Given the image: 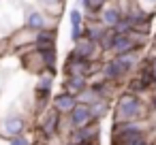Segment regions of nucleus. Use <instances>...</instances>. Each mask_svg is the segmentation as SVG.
<instances>
[{
    "mask_svg": "<svg viewBox=\"0 0 156 145\" xmlns=\"http://www.w3.org/2000/svg\"><path fill=\"white\" fill-rule=\"evenodd\" d=\"M147 115V105L143 98L135 92H122L115 100V111H113V122H130V119H145Z\"/></svg>",
    "mask_w": 156,
    "mask_h": 145,
    "instance_id": "nucleus-1",
    "label": "nucleus"
},
{
    "mask_svg": "<svg viewBox=\"0 0 156 145\" xmlns=\"http://www.w3.org/2000/svg\"><path fill=\"white\" fill-rule=\"evenodd\" d=\"M60 128H62V113H58L54 107L45 109L43 115H41V119H39V132H41V136L49 141L51 136H56L60 132Z\"/></svg>",
    "mask_w": 156,
    "mask_h": 145,
    "instance_id": "nucleus-2",
    "label": "nucleus"
},
{
    "mask_svg": "<svg viewBox=\"0 0 156 145\" xmlns=\"http://www.w3.org/2000/svg\"><path fill=\"white\" fill-rule=\"evenodd\" d=\"M64 73L66 75H83V77H92L96 73V62L86 60L81 56H77L75 51L69 54L66 62H64Z\"/></svg>",
    "mask_w": 156,
    "mask_h": 145,
    "instance_id": "nucleus-3",
    "label": "nucleus"
},
{
    "mask_svg": "<svg viewBox=\"0 0 156 145\" xmlns=\"http://www.w3.org/2000/svg\"><path fill=\"white\" fill-rule=\"evenodd\" d=\"M66 122H69L71 130H77V128H83V126H88V124H92V122H96V119H94L92 107L86 105V102H79V105L66 115Z\"/></svg>",
    "mask_w": 156,
    "mask_h": 145,
    "instance_id": "nucleus-4",
    "label": "nucleus"
},
{
    "mask_svg": "<svg viewBox=\"0 0 156 145\" xmlns=\"http://www.w3.org/2000/svg\"><path fill=\"white\" fill-rule=\"evenodd\" d=\"M98 134H101V126L98 122H92L83 128H77V130H71L69 134V145H81V143H90V141H98Z\"/></svg>",
    "mask_w": 156,
    "mask_h": 145,
    "instance_id": "nucleus-5",
    "label": "nucleus"
},
{
    "mask_svg": "<svg viewBox=\"0 0 156 145\" xmlns=\"http://www.w3.org/2000/svg\"><path fill=\"white\" fill-rule=\"evenodd\" d=\"M77 56H81V58H86V60H92V62H96L98 58H101V45L96 43V41H92V39H88V36H81L77 43H75V49H73Z\"/></svg>",
    "mask_w": 156,
    "mask_h": 145,
    "instance_id": "nucleus-6",
    "label": "nucleus"
},
{
    "mask_svg": "<svg viewBox=\"0 0 156 145\" xmlns=\"http://www.w3.org/2000/svg\"><path fill=\"white\" fill-rule=\"evenodd\" d=\"M24 130H26V119L22 117V115H13V113H9L2 122H0V132H2L5 136H17V134H24Z\"/></svg>",
    "mask_w": 156,
    "mask_h": 145,
    "instance_id": "nucleus-7",
    "label": "nucleus"
},
{
    "mask_svg": "<svg viewBox=\"0 0 156 145\" xmlns=\"http://www.w3.org/2000/svg\"><path fill=\"white\" fill-rule=\"evenodd\" d=\"M122 17H124V7H122V5H115V2L107 5V7L98 13V19H101V24H103L105 28H115Z\"/></svg>",
    "mask_w": 156,
    "mask_h": 145,
    "instance_id": "nucleus-8",
    "label": "nucleus"
},
{
    "mask_svg": "<svg viewBox=\"0 0 156 145\" xmlns=\"http://www.w3.org/2000/svg\"><path fill=\"white\" fill-rule=\"evenodd\" d=\"M111 60L115 62V66L120 68V73L124 77H128L137 66H139V51H128V54H118L111 56Z\"/></svg>",
    "mask_w": 156,
    "mask_h": 145,
    "instance_id": "nucleus-9",
    "label": "nucleus"
},
{
    "mask_svg": "<svg viewBox=\"0 0 156 145\" xmlns=\"http://www.w3.org/2000/svg\"><path fill=\"white\" fill-rule=\"evenodd\" d=\"M77 105H79V96H75V94H71V92H62V94H58V96L51 100V107H54L58 113H62L64 117H66Z\"/></svg>",
    "mask_w": 156,
    "mask_h": 145,
    "instance_id": "nucleus-10",
    "label": "nucleus"
},
{
    "mask_svg": "<svg viewBox=\"0 0 156 145\" xmlns=\"http://www.w3.org/2000/svg\"><path fill=\"white\" fill-rule=\"evenodd\" d=\"M24 26L28 30H32V32H43V30H47V17L37 9H26Z\"/></svg>",
    "mask_w": 156,
    "mask_h": 145,
    "instance_id": "nucleus-11",
    "label": "nucleus"
},
{
    "mask_svg": "<svg viewBox=\"0 0 156 145\" xmlns=\"http://www.w3.org/2000/svg\"><path fill=\"white\" fill-rule=\"evenodd\" d=\"M88 88H90V83H88V77H83V75H66V79H64V92H71L75 96H79Z\"/></svg>",
    "mask_w": 156,
    "mask_h": 145,
    "instance_id": "nucleus-12",
    "label": "nucleus"
},
{
    "mask_svg": "<svg viewBox=\"0 0 156 145\" xmlns=\"http://www.w3.org/2000/svg\"><path fill=\"white\" fill-rule=\"evenodd\" d=\"M34 49L39 51H47V49H56V30L54 28H47L43 32H37V39H34Z\"/></svg>",
    "mask_w": 156,
    "mask_h": 145,
    "instance_id": "nucleus-13",
    "label": "nucleus"
},
{
    "mask_svg": "<svg viewBox=\"0 0 156 145\" xmlns=\"http://www.w3.org/2000/svg\"><path fill=\"white\" fill-rule=\"evenodd\" d=\"M69 22H71V39H73V43H77L83 36V26H86L83 24V13L79 9H71Z\"/></svg>",
    "mask_w": 156,
    "mask_h": 145,
    "instance_id": "nucleus-14",
    "label": "nucleus"
},
{
    "mask_svg": "<svg viewBox=\"0 0 156 145\" xmlns=\"http://www.w3.org/2000/svg\"><path fill=\"white\" fill-rule=\"evenodd\" d=\"M107 30H109V28H105V26L101 24V19H88V24L83 26V36H88V39H92V41H96V43H101V39L105 36Z\"/></svg>",
    "mask_w": 156,
    "mask_h": 145,
    "instance_id": "nucleus-15",
    "label": "nucleus"
},
{
    "mask_svg": "<svg viewBox=\"0 0 156 145\" xmlns=\"http://www.w3.org/2000/svg\"><path fill=\"white\" fill-rule=\"evenodd\" d=\"M101 79H105V81H109V83H118V81L124 79V75L120 73V68L115 66V62L109 58V60L101 66Z\"/></svg>",
    "mask_w": 156,
    "mask_h": 145,
    "instance_id": "nucleus-16",
    "label": "nucleus"
},
{
    "mask_svg": "<svg viewBox=\"0 0 156 145\" xmlns=\"http://www.w3.org/2000/svg\"><path fill=\"white\" fill-rule=\"evenodd\" d=\"M109 0H81V9L86 11V15L90 19H94V15H98L105 7H107Z\"/></svg>",
    "mask_w": 156,
    "mask_h": 145,
    "instance_id": "nucleus-17",
    "label": "nucleus"
},
{
    "mask_svg": "<svg viewBox=\"0 0 156 145\" xmlns=\"http://www.w3.org/2000/svg\"><path fill=\"white\" fill-rule=\"evenodd\" d=\"M90 107H92V113H94V119H96V122L103 119V117L109 113V100H107V98H98V100L92 102Z\"/></svg>",
    "mask_w": 156,
    "mask_h": 145,
    "instance_id": "nucleus-18",
    "label": "nucleus"
},
{
    "mask_svg": "<svg viewBox=\"0 0 156 145\" xmlns=\"http://www.w3.org/2000/svg\"><path fill=\"white\" fill-rule=\"evenodd\" d=\"M113 43H115V30H111V28H109V30L105 32V36L101 39V43H98V45H101V49H103L105 54H111Z\"/></svg>",
    "mask_w": 156,
    "mask_h": 145,
    "instance_id": "nucleus-19",
    "label": "nucleus"
},
{
    "mask_svg": "<svg viewBox=\"0 0 156 145\" xmlns=\"http://www.w3.org/2000/svg\"><path fill=\"white\" fill-rule=\"evenodd\" d=\"M39 51V49H37ZM43 56V62H45V68L47 71H54L56 73V64H58V56H56V49H47V51H41Z\"/></svg>",
    "mask_w": 156,
    "mask_h": 145,
    "instance_id": "nucleus-20",
    "label": "nucleus"
},
{
    "mask_svg": "<svg viewBox=\"0 0 156 145\" xmlns=\"http://www.w3.org/2000/svg\"><path fill=\"white\" fill-rule=\"evenodd\" d=\"M37 2H39L41 7H45V9H54V11H58V9L64 5V0H37Z\"/></svg>",
    "mask_w": 156,
    "mask_h": 145,
    "instance_id": "nucleus-21",
    "label": "nucleus"
},
{
    "mask_svg": "<svg viewBox=\"0 0 156 145\" xmlns=\"http://www.w3.org/2000/svg\"><path fill=\"white\" fill-rule=\"evenodd\" d=\"M9 145H30V139L24 136V134H17V136H11L9 139Z\"/></svg>",
    "mask_w": 156,
    "mask_h": 145,
    "instance_id": "nucleus-22",
    "label": "nucleus"
},
{
    "mask_svg": "<svg viewBox=\"0 0 156 145\" xmlns=\"http://www.w3.org/2000/svg\"><path fill=\"white\" fill-rule=\"evenodd\" d=\"M137 2H139L145 11H150V13H154V11H156V0H137Z\"/></svg>",
    "mask_w": 156,
    "mask_h": 145,
    "instance_id": "nucleus-23",
    "label": "nucleus"
},
{
    "mask_svg": "<svg viewBox=\"0 0 156 145\" xmlns=\"http://www.w3.org/2000/svg\"><path fill=\"white\" fill-rule=\"evenodd\" d=\"M150 68H152V77H154V88H156V54L150 58Z\"/></svg>",
    "mask_w": 156,
    "mask_h": 145,
    "instance_id": "nucleus-24",
    "label": "nucleus"
},
{
    "mask_svg": "<svg viewBox=\"0 0 156 145\" xmlns=\"http://www.w3.org/2000/svg\"><path fill=\"white\" fill-rule=\"evenodd\" d=\"M154 141L150 139V136H143V139H139V141H133V143H128V145H152Z\"/></svg>",
    "mask_w": 156,
    "mask_h": 145,
    "instance_id": "nucleus-25",
    "label": "nucleus"
},
{
    "mask_svg": "<svg viewBox=\"0 0 156 145\" xmlns=\"http://www.w3.org/2000/svg\"><path fill=\"white\" fill-rule=\"evenodd\" d=\"M7 47H9V43H7V41H0V56L7 51Z\"/></svg>",
    "mask_w": 156,
    "mask_h": 145,
    "instance_id": "nucleus-26",
    "label": "nucleus"
},
{
    "mask_svg": "<svg viewBox=\"0 0 156 145\" xmlns=\"http://www.w3.org/2000/svg\"><path fill=\"white\" fill-rule=\"evenodd\" d=\"M81 145H98V141H90V143H81Z\"/></svg>",
    "mask_w": 156,
    "mask_h": 145,
    "instance_id": "nucleus-27",
    "label": "nucleus"
},
{
    "mask_svg": "<svg viewBox=\"0 0 156 145\" xmlns=\"http://www.w3.org/2000/svg\"><path fill=\"white\" fill-rule=\"evenodd\" d=\"M152 145H156V143H152Z\"/></svg>",
    "mask_w": 156,
    "mask_h": 145,
    "instance_id": "nucleus-28",
    "label": "nucleus"
}]
</instances>
